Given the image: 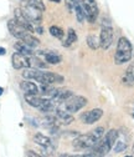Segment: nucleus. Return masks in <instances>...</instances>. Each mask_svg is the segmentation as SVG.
<instances>
[{
    "mask_svg": "<svg viewBox=\"0 0 134 157\" xmlns=\"http://www.w3.org/2000/svg\"><path fill=\"white\" fill-rule=\"evenodd\" d=\"M23 77L26 80H35L40 84H62L63 82V77L59 74L55 72H46L41 71L40 69H34V67H26L21 72Z\"/></svg>",
    "mask_w": 134,
    "mask_h": 157,
    "instance_id": "1",
    "label": "nucleus"
},
{
    "mask_svg": "<svg viewBox=\"0 0 134 157\" xmlns=\"http://www.w3.org/2000/svg\"><path fill=\"white\" fill-rule=\"evenodd\" d=\"M118 130H110L107 133L103 135L102 139L96 144L91 150L89 153H87L86 156H106L114 146L117 139H118Z\"/></svg>",
    "mask_w": 134,
    "mask_h": 157,
    "instance_id": "2",
    "label": "nucleus"
},
{
    "mask_svg": "<svg viewBox=\"0 0 134 157\" xmlns=\"http://www.w3.org/2000/svg\"><path fill=\"white\" fill-rule=\"evenodd\" d=\"M106 133V130L103 127H97L92 130L89 133H86V135H80L77 139H76L72 144L73 148L77 150V151H81V150H89L92 148L96 144H97L103 135Z\"/></svg>",
    "mask_w": 134,
    "mask_h": 157,
    "instance_id": "3",
    "label": "nucleus"
},
{
    "mask_svg": "<svg viewBox=\"0 0 134 157\" xmlns=\"http://www.w3.org/2000/svg\"><path fill=\"white\" fill-rule=\"evenodd\" d=\"M133 56V46L127 37L122 36L117 43V50L114 54V63L117 65H123L129 63Z\"/></svg>",
    "mask_w": 134,
    "mask_h": 157,
    "instance_id": "4",
    "label": "nucleus"
},
{
    "mask_svg": "<svg viewBox=\"0 0 134 157\" xmlns=\"http://www.w3.org/2000/svg\"><path fill=\"white\" fill-rule=\"evenodd\" d=\"M87 102L88 101L86 97L78 96V95H72L71 97H68L67 100H65L62 104L57 105V106L70 113H73V112H78L81 109H83L87 105Z\"/></svg>",
    "mask_w": 134,
    "mask_h": 157,
    "instance_id": "5",
    "label": "nucleus"
},
{
    "mask_svg": "<svg viewBox=\"0 0 134 157\" xmlns=\"http://www.w3.org/2000/svg\"><path fill=\"white\" fill-rule=\"evenodd\" d=\"M113 43V28L108 19H103L102 21V29L100 34V48L103 50H108Z\"/></svg>",
    "mask_w": 134,
    "mask_h": 157,
    "instance_id": "6",
    "label": "nucleus"
},
{
    "mask_svg": "<svg viewBox=\"0 0 134 157\" xmlns=\"http://www.w3.org/2000/svg\"><path fill=\"white\" fill-rule=\"evenodd\" d=\"M83 11H85V16L86 20L91 24H93L96 21V19L98 16V5L96 0H78Z\"/></svg>",
    "mask_w": 134,
    "mask_h": 157,
    "instance_id": "7",
    "label": "nucleus"
},
{
    "mask_svg": "<svg viewBox=\"0 0 134 157\" xmlns=\"http://www.w3.org/2000/svg\"><path fill=\"white\" fill-rule=\"evenodd\" d=\"M20 9H21L23 14L34 25H40V23L42 21V10L37 9L35 6H31V5H26V4H21Z\"/></svg>",
    "mask_w": 134,
    "mask_h": 157,
    "instance_id": "8",
    "label": "nucleus"
},
{
    "mask_svg": "<svg viewBox=\"0 0 134 157\" xmlns=\"http://www.w3.org/2000/svg\"><path fill=\"white\" fill-rule=\"evenodd\" d=\"M11 64L13 67L16 70H21V69H26V67H31L30 65V56L20 54V52H15L11 56Z\"/></svg>",
    "mask_w": 134,
    "mask_h": 157,
    "instance_id": "9",
    "label": "nucleus"
},
{
    "mask_svg": "<svg viewBox=\"0 0 134 157\" xmlns=\"http://www.w3.org/2000/svg\"><path fill=\"white\" fill-rule=\"evenodd\" d=\"M102 116H103V111L101 109H93L91 111L82 113L80 116V119L85 125H92V124H96L97 121H100Z\"/></svg>",
    "mask_w": 134,
    "mask_h": 157,
    "instance_id": "10",
    "label": "nucleus"
},
{
    "mask_svg": "<svg viewBox=\"0 0 134 157\" xmlns=\"http://www.w3.org/2000/svg\"><path fill=\"white\" fill-rule=\"evenodd\" d=\"M8 29H9L10 34H11L14 37L19 39V40H23V39L30 33V31H27L26 29H24L20 24H17V21L15 20V19H11V20L8 21Z\"/></svg>",
    "mask_w": 134,
    "mask_h": 157,
    "instance_id": "11",
    "label": "nucleus"
},
{
    "mask_svg": "<svg viewBox=\"0 0 134 157\" xmlns=\"http://www.w3.org/2000/svg\"><path fill=\"white\" fill-rule=\"evenodd\" d=\"M14 15H15V20L17 21V24H20L24 29H26L27 31H30V33H35V25L29 20V19L23 14V11H21V9L20 8H17V9H15V13H14Z\"/></svg>",
    "mask_w": 134,
    "mask_h": 157,
    "instance_id": "12",
    "label": "nucleus"
},
{
    "mask_svg": "<svg viewBox=\"0 0 134 157\" xmlns=\"http://www.w3.org/2000/svg\"><path fill=\"white\" fill-rule=\"evenodd\" d=\"M32 140H34V142H35L36 145L41 146V147L45 148L46 151L52 152V151L55 150V147H53V145H52V140L50 139V137H47L46 135H42V133H40V132H37V133L34 135Z\"/></svg>",
    "mask_w": 134,
    "mask_h": 157,
    "instance_id": "13",
    "label": "nucleus"
},
{
    "mask_svg": "<svg viewBox=\"0 0 134 157\" xmlns=\"http://www.w3.org/2000/svg\"><path fill=\"white\" fill-rule=\"evenodd\" d=\"M53 115H55V117L57 119V121H59V124L70 125V124H72V122L74 121L73 116H72L70 112H67V111L60 109L59 106H56V109L53 110Z\"/></svg>",
    "mask_w": 134,
    "mask_h": 157,
    "instance_id": "14",
    "label": "nucleus"
},
{
    "mask_svg": "<svg viewBox=\"0 0 134 157\" xmlns=\"http://www.w3.org/2000/svg\"><path fill=\"white\" fill-rule=\"evenodd\" d=\"M25 101L27 102V105L39 109L44 104L45 99L39 96V94H25Z\"/></svg>",
    "mask_w": 134,
    "mask_h": 157,
    "instance_id": "15",
    "label": "nucleus"
},
{
    "mask_svg": "<svg viewBox=\"0 0 134 157\" xmlns=\"http://www.w3.org/2000/svg\"><path fill=\"white\" fill-rule=\"evenodd\" d=\"M39 54L42 55L45 57V61L51 65H57L62 61V57L53 51H39Z\"/></svg>",
    "mask_w": 134,
    "mask_h": 157,
    "instance_id": "16",
    "label": "nucleus"
},
{
    "mask_svg": "<svg viewBox=\"0 0 134 157\" xmlns=\"http://www.w3.org/2000/svg\"><path fill=\"white\" fill-rule=\"evenodd\" d=\"M20 89L25 94H39V86L30 80H24L20 84Z\"/></svg>",
    "mask_w": 134,
    "mask_h": 157,
    "instance_id": "17",
    "label": "nucleus"
},
{
    "mask_svg": "<svg viewBox=\"0 0 134 157\" xmlns=\"http://www.w3.org/2000/svg\"><path fill=\"white\" fill-rule=\"evenodd\" d=\"M14 49H15L17 52L24 54V55H27V56L35 55V51H34V49H32V48H30L29 45H26L25 43H23L21 40L14 44Z\"/></svg>",
    "mask_w": 134,
    "mask_h": 157,
    "instance_id": "18",
    "label": "nucleus"
},
{
    "mask_svg": "<svg viewBox=\"0 0 134 157\" xmlns=\"http://www.w3.org/2000/svg\"><path fill=\"white\" fill-rule=\"evenodd\" d=\"M127 146H128L127 140L123 139V133L119 132L118 133V139H117V141H116V144H114L112 150H114V152H116V153H121V152L127 150Z\"/></svg>",
    "mask_w": 134,
    "mask_h": 157,
    "instance_id": "19",
    "label": "nucleus"
},
{
    "mask_svg": "<svg viewBox=\"0 0 134 157\" xmlns=\"http://www.w3.org/2000/svg\"><path fill=\"white\" fill-rule=\"evenodd\" d=\"M123 84L127 86L134 85V65H129L123 76Z\"/></svg>",
    "mask_w": 134,
    "mask_h": 157,
    "instance_id": "20",
    "label": "nucleus"
},
{
    "mask_svg": "<svg viewBox=\"0 0 134 157\" xmlns=\"http://www.w3.org/2000/svg\"><path fill=\"white\" fill-rule=\"evenodd\" d=\"M73 13L76 14V17H77L78 23H83L85 21V19H86L85 11H83V9H82L78 0H74L73 2Z\"/></svg>",
    "mask_w": 134,
    "mask_h": 157,
    "instance_id": "21",
    "label": "nucleus"
},
{
    "mask_svg": "<svg viewBox=\"0 0 134 157\" xmlns=\"http://www.w3.org/2000/svg\"><path fill=\"white\" fill-rule=\"evenodd\" d=\"M23 43H25L26 45H29L30 48H37V46H39L40 45V40H39V39H37V37H35L34 35H32V33H29L24 39H23V40H21Z\"/></svg>",
    "mask_w": 134,
    "mask_h": 157,
    "instance_id": "22",
    "label": "nucleus"
},
{
    "mask_svg": "<svg viewBox=\"0 0 134 157\" xmlns=\"http://www.w3.org/2000/svg\"><path fill=\"white\" fill-rule=\"evenodd\" d=\"M76 41H77V35H76L74 30H73V29H68L66 40L62 43V45H63L65 48H70V46H71L73 43H76Z\"/></svg>",
    "mask_w": 134,
    "mask_h": 157,
    "instance_id": "23",
    "label": "nucleus"
},
{
    "mask_svg": "<svg viewBox=\"0 0 134 157\" xmlns=\"http://www.w3.org/2000/svg\"><path fill=\"white\" fill-rule=\"evenodd\" d=\"M87 45L92 50H97L100 48V37L96 36L94 34H91L87 36Z\"/></svg>",
    "mask_w": 134,
    "mask_h": 157,
    "instance_id": "24",
    "label": "nucleus"
},
{
    "mask_svg": "<svg viewBox=\"0 0 134 157\" xmlns=\"http://www.w3.org/2000/svg\"><path fill=\"white\" fill-rule=\"evenodd\" d=\"M30 65H31V67H34V69H40V70L47 67V65H46L44 61H41L39 57H36V56H34V55L30 56Z\"/></svg>",
    "mask_w": 134,
    "mask_h": 157,
    "instance_id": "25",
    "label": "nucleus"
},
{
    "mask_svg": "<svg viewBox=\"0 0 134 157\" xmlns=\"http://www.w3.org/2000/svg\"><path fill=\"white\" fill-rule=\"evenodd\" d=\"M21 4H26V5H31V6H35L40 10H45V4L42 3V0H21Z\"/></svg>",
    "mask_w": 134,
    "mask_h": 157,
    "instance_id": "26",
    "label": "nucleus"
},
{
    "mask_svg": "<svg viewBox=\"0 0 134 157\" xmlns=\"http://www.w3.org/2000/svg\"><path fill=\"white\" fill-rule=\"evenodd\" d=\"M49 31H50V34H51L53 37H56V39H62V37L65 36V33H63V30H62L60 26H56V25H52V26H50Z\"/></svg>",
    "mask_w": 134,
    "mask_h": 157,
    "instance_id": "27",
    "label": "nucleus"
},
{
    "mask_svg": "<svg viewBox=\"0 0 134 157\" xmlns=\"http://www.w3.org/2000/svg\"><path fill=\"white\" fill-rule=\"evenodd\" d=\"M52 91H53V87L50 84H40V86H39V94H41V95L50 96Z\"/></svg>",
    "mask_w": 134,
    "mask_h": 157,
    "instance_id": "28",
    "label": "nucleus"
},
{
    "mask_svg": "<svg viewBox=\"0 0 134 157\" xmlns=\"http://www.w3.org/2000/svg\"><path fill=\"white\" fill-rule=\"evenodd\" d=\"M26 156H34V157H37V156H40L39 153H36L35 151H27L26 152Z\"/></svg>",
    "mask_w": 134,
    "mask_h": 157,
    "instance_id": "29",
    "label": "nucleus"
},
{
    "mask_svg": "<svg viewBox=\"0 0 134 157\" xmlns=\"http://www.w3.org/2000/svg\"><path fill=\"white\" fill-rule=\"evenodd\" d=\"M5 52H6V50L4 48H0V55H5Z\"/></svg>",
    "mask_w": 134,
    "mask_h": 157,
    "instance_id": "30",
    "label": "nucleus"
},
{
    "mask_svg": "<svg viewBox=\"0 0 134 157\" xmlns=\"http://www.w3.org/2000/svg\"><path fill=\"white\" fill-rule=\"evenodd\" d=\"M50 2H52V3H60L61 0H50Z\"/></svg>",
    "mask_w": 134,
    "mask_h": 157,
    "instance_id": "31",
    "label": "nucleus"
},
{
    "mask_svg": "<svg viewBox=\"0 0 134 157\" xmlns=\"http://www.w3.org/2000/svg\"><path fill=\"white\" fill-rule=\"evenodd\" d=\"M3 92H4V89H3V87H0V96L3 95Z\"/></svg>",
    "mask_w": 134,
    "mask_h": 157,
    "instance_id": "32",
    "label": "nucleus"
},
{
    "mask_svg": "<svg viewBox=\"0 0 134 157\" xmlns=\"http://www.w3.org/2000/svg\"><path fill=\"white\" fill-rule=\"evenodd\" d=\"M132 155L134 156V146H133V148H132Z\"/></svg>",
    "mask_w": 134,
    "mask_h": 157,
    "instance_id": "33",
    "label": "nucleus"
},
{
    "mask_svg": "<svg viewBox=\"0 0 134 157\" xmlns=\"http://www.w3.org/2000/svg\"><path fill=\"white\" fill-rule=\"evenodd\" d=\"M133 117H134V111H133Z\"/></svg>",
    "mask_w": 134,
    "mask_h": 157,
    "instance_id": "34",
    "label": "nucleus"
}]
</instances>
